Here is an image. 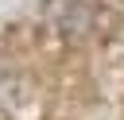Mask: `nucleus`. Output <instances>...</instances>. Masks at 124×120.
Returning <instances> with one entry per match:
<instances>
[{
	"mask_svg": "<svg viewBox=\"0 0 124 120\" xmlns=\"http://www.w3.org/2000/svg\"><path fill=\"white\" fill-rule=\"evenodd\" d=\"M46 15L66 35H81L93 27V8L85 0H46Z\"/></svg>",
	"mask_w": 124,
	"mask_h": 120,
	"instance_id": "1",
	"label": "nucleus"
}]
</instances>
